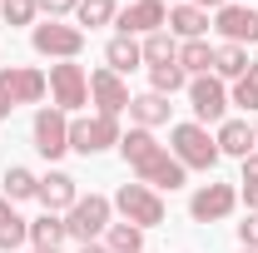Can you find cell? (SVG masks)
<instances>
[{"label": "cell", "instance_id": "obj_11", "mask_svg": "<svg viewBox=\"0 0 258 253\" xmlns=\"http://www.w3.org/2000/svg\"><path fill=\"white\" fill-rule=\"evenodd\" d=\"M30 134H35V149H40L45 159L70 154V114H64V109H55V104L35 114V129H30Z\"/></svg>", "mask_w": 258, "mask_h": 253}, {"label": "cell", "instance_id": "obj_19", "mask_svg": "<svg viewBox=\"0 0 258 253\" xmlns=\"http://www.w3.org/2000/svg\"><path fill=\"white\" fill-rule=\"evenodd\" d=\"M169 109H174V104H169L164 95H154V90L129 99V119H134L139 129H159V124H169Z\"/></svg>", "mask_w": 258, "mask_h": 253}, {"label": "cell", "instance_id": "obj_27", "mask_svg": "<svg viewBox=\"0 0 258 253\" xmlns=\"http://www.w3.org/2000/svg\"><path fill=\"white\" fill-rule=\"evenodd\" d=\"M0 184H5V199H10V204H15V199H35V189H40V179H35L25 164H10Z\"/></svg>", "mask_w": 258, "mask_h": 253}, {"label": "cell", "instance_id": "obj_31", "mask_svg": "<svg viewBox=\"0 0 258 253\" xmlns=\"http://www.w3.org/2000/svg\"><path fill=\"white\" fill-rule=\"evenodd\" d=\"M0 15H5V25H35L40 5L35 0H0Z\"/></svg>", "mask_w": 258, "mask_h": 253}, {"label": "cell", "instance_id": "obj_4", "mask_svg": "<svg viewBox=\"0 0 258 253\" xmlns=\"http://www.w3.org/2000/svg\"><path fill=\"white\" fill-rule=\"evenodd\" d=\"M30 45H35V55H45V60H80L85 30L80 25H64V20H45V25L30 30Z\"/></svg>", "mask_w": 258, "mask_h": 253}, {"label": "cell", "instance_id": "obj_35", "mask_svg": "<svg viewBox=\"0 0 258 253\" xmlns=\"http://www.w3.org/2000/svg\"><path fill=\"white\" fill-rule=\"evenodd\" d=\"M243 204H248V214H258V184H243Z\"/></svg>", "mask_w": 258, "mask_h": 253}, {"label": "cell", "instance_id": "obj_30", "mask_svg": "<svg viewBox=\"0 0 258 253\" xmlns=\"http://www.w3.org/2000/svg\"><path fill=\"white\" fill-rule=\"evenodd\" d=\"M20 243H30V219H20V214H10V219L0 223V253L20 248Z\"/></svg>", "mask_w": 258, "mask_h": 253}, {"label": "cell", "instance_id": "obj_42", "mask_svg": "<svg viewBox=\"0 0 258 253\" xmlns=\"http://www.w3.org/2000/svg\"><path fill=\"white\" fill-rule=\"evenodd\" d=\"M253 134H258V119H253Z\"/></svg>", "mask_w": 258, "mask_h": 253}, {"label": "cell", "instance_id": "obj_45", "mask_svg": "<svg viewBox=\"0 0 258 253\" xmlns=\"http://www.w3.org/2000/svg\"><path fill=\"white\" fill-rule=\"evenodd\" d=\"M139 253H144V248H139Z\"/></svg>", "mask_w": 258, "mask_h": 253}, {"label": "cell", "instance_id": "obj_14", "mask_svg": "<svg viewBox=\"0 0 258 253\" xmlns=\"http://www.w3.org/2000/svg\"><path fill=\"white\" fill-rule=\"evenodd\" d=\"M214 30L224 35V45H253L258 40V10L253 5H224V10H214Z\"/></svg>", "mask_w": 258, "mask_h": 253}, {"label": "cell", "instance_id": "obj_1", "mask_svg": "<svg viewBox=\"0 0 258 253\" xmlns=\"http://www.w3.org/2000/svg\"><path fill=\"white\" fill-rule=\"evenodd\" d=\"M119 214H124V223H134V228H154V223H164V199H159V189H149V184H119L114 189V199H109Z\"/></svg>", "mask_w": 258, "mask_h": 253}, {"label": "cell", "instance_id": "obj_21", "mask_svg": "<svg viewBox=\"0 0 258 253\" xmlns=\"http://www.w3.org/2000/svg\"><path fill=\"white\" fill-rule=\"evenodd\" d=\"M179 70L184 75H209L214 70V45L209 40H184L179 45Z\"/></svg>", "mask_w": 258, "mask_h": 253}, {"label": "cell", "instance_id": "obj_25", "mask_svg": "<svg viewBox=\"0 0 258 253\" xmlns=\"http://www.w3.org/2000/svg\"><path fill=\"white\" fill-rule=\"evenodd\" d=\"M154 149H159V139H154V129H129V134H119V154L129 159V169H134V164H139V159L144 154H154Z\"/></svg>", "mask_w": 258, "mask_h": 253}, {"label": "cell", "instance_id": "obj_26", "mask_svg": "<svg viewBox=\"0 0 258 253\" xmlns=\"http://www.w3.org/2000/svg\"><path fill=\"white\" fill-rule=\"evenodd\" d=\"M184 85H189V75H184V70H179V60L174 65H149V90H154V95H174V90H184Z\"/></svg>", "mask_w": 258, "mask_h": 253}, {"label": "cell", "instance_id": "obj_37", "mask_svg": "<svg viewBox=\"0 0 258 253\" xmlns=\"http://www.w3.org/2000/svg\"><path fill=\"white\" fill-rule=\"evenodd\" d=\"M80 253H109L104 243H80Z\"/></svg>", "mask_w": 258, "mask_h": 253}, {"label": "cell", "instance_id": "obj_9", "mask_svg": "<svg viewBox=\"0 0 258 253\" xmlns=\"http://www.w3.org/2000/svg\"><path fill=\"white\" fill-rule=\"evenodd\" d=\"M134 179H139V184H149V189H169V194H174V189H184L189 169H184V164L159 144L154 154H144L139 164H134Z\"/></svg>", "mask_w": 258, "mask_h": 253}, {"label": "cell", "instance_id": "obj_20", "mask_svg": "<svg viewBox=\"0 0 258 253\" xmlns=\"http://www.w3.org/2000/svg\"><path fill=\"white\" fill-rule=\"evenodd\" d=\"M64 238H70V228H64L60 214H40V219H30V243H35V248H60Z\"/></svg>", "mask_w": 258, "mask_h": 253}, {"label": "cell", "instance_id": "obj_34", "mask_svg": "<svg viewBox=\"0 0 258 253\" xmlns=\"http://www.w3.org/2000/svg\"><path fill=\"white\" fill-rule=\"evenodd\" d=\"M243 184H258V149L243 159Z\"/></svg>", "mask_w": 258, "mask_h": 253}, {"label": "cell", "instance_id": "obj_23", "mask_svg": "<svg viewBox=\"0 0 258 253\" xmlns=\"http://www.w3.org/2000/svg\"><path fill=\"white\" fill-rule=\"evenodd\" d=\"M99 243H104L109 253H139L144 248V228H134V223H109Z\"/></svg>", "mask_w": 258, "mask_h": 253}, {"label": "cell", "instance_id": "obj_2", "mask_svg": "<svg viewBox=\"0 0 258 253\" xmlns=\"http://www.w3.org/2000/svg\"><path fill=\"white\" fill-rule=\"evenodd\" d=\"M109 219H114V204L104 199V194H80L75 199V209L64 214V228H70V238H80V243H99L104 238V228H109Z\"/></svg>", "mask_w": 258, "mask_h": 253}, {"label": "cell", "instance_id": "obj_44", "mask_svg": "<svg viewBox=\"0 0 258 253\" xmlns=\"http://www.w3.org/2000/svg\"><path fill=\"white\" fill-rule=\"evenodd\" d=\"M164 5H169V0H164Z\"/></svg>", "mask_w": 258, "mask_h": 253}, {"label": "cell", "instance_id": "obj_15", "mask_svg": "<svg viewBox=\"0 0 258 253\" xmlns=\"http://www.w3.org/2000/svg\"><path fill=\"white\" fill-rule=\"evenodd\" d=\"M35 199L45 204V214H70V209H75V199H80V189H75V179H70L64 169H50V174L40 179Z\"/></svg>", "mask_w": 258, "mask_h": 253}, {"label": "cell", "instance_id": "obj_8", "mask_svg": "<svg viewBox=\"0 0 258 253\" xmlns=\"http://www.w3.org/2000/svg\"><path fill=\"white\" fill-rule=\"evenodd\" d=\"M50 99H55V109H80V104H90V75L80 70L75 60H60V65H50Z\"/></svg>", "mask_w": 258, "mask_h": 253}, {"label": "cell", "instance_id": "obj_41", "mask_svg": "<svg viewBox=\"0 0 258 253\" xmlns=\"http://www.w3.org/2000/svg\"><path fill=\"white\" fill-rule=\"evenodd\" d=\"M238 253H258V248H238Z\"/></svg>", "mask_w": 258, "mask_h": 253}, {"label": "cell", "instance_id": "obj_12", "mask_svg": "<svg viewBox=\"0 0 258 253\" xmlns=\"http://www.w3.org/2000/svg\"><path fill=\"white\" fill-rule=\"evenodd\" d=\"M90 99L99 104V114H104V119H119L134 95H129L124 75H114V70H95V75H90Z\"/></svg>", "mask_w": 258, "mask_h": 253}, {"label": "cell", "instance_id": "obj_32", "mask_svg": "<svg viewBox=\"0 0 258 253\" xmlns=\"http://www.w3.org/2000/svg\"><path fill=\"white\" fill-rule=\"evenodd\" d=\"M50 20H60V15H70V10H80V0H35Z\"/></svg>", "mask_w": 258, "mask_h": 253}, {"label": "cell", "instance_id": "obj_7", "mask_svg": "<svg viewBox=\"0 0 258 253\" xmlns=\"http://www.w3.org/2000/svg\"><path fill=\"white\" fill-rule=\"evenodd\" d=\"M189 109H194V124H224L228 114V90L219 75H194L189 80Z\"/></svg>", "mask_w": 258, "mask_h": 253}, {"label": "cell", "instance_id": "obj_28", "mask_svg": "<svg viewBox=\"0 0 258 253\" xmlns=\"http://www.w3.org/2000/svg\"><path fill=\"white\" fill-rule=\"evenodd\" d=\"M228 104H243V109H258V60H248V70L233 80V95Z\"/></svg>", "mask_w": 258, "mask_h": 253}, {"label": "cell", "instance_id": "obj_36", "mask_svg": "<svg viewBox=\"0 0 258 253\" xmlns=\"http://www.w3.org/2000/svg\"><path fill=\"white\" fill-rule=\"evenodd\" d=\"M194 5H199V10H224L228 0H194Z\"/></svg>", "mask_w": 258, "mask_h": 253}, {"label": "cell", "instance_id": "obj_40", "mask_svg": "<svg viewBox=\"0 0 258 253\" xmlns=\"http://www.w3.org/2000/svg\"><path fill=\"white\" fill-rule=\"evenodd\" d=\"M35 253H60V248H35Z\"/></svg>", "mask_w": 258, "mask_h": 253}, {"label": "cell", "instance_id": "obj_5", "mask_svg": "<svg viewBox=\"0 0 258 253\" xmlns=\"http://www.w3.org/2000/svg\"><path fill=\"white\" fill-rule=\"evenodd\" d=\"M70 149L75 154H104V149H119V119H104V114H85V119H70Z\"/></svg>", "mask_w": 258, "mask_h": 253}, {"label": "cell", "instance_id": "obj_6", "mask_svg": "<svg viewBox=\"0 0 258 253\" xmlns=\"http://www.w3.org/2000/svg\"><path fill=\"white\" fill-rule=\"evenodd\" d=\"M50 90V80L35 70V65H0V99L15 109V104H40Z\"/></svg>", "mask_w": 258, "mask_h": 253}, {"label": "cell", "instance_id": "obj_39", "mask_svg": "<svg viewBox=\"0 0 258 253\" xmlns=\"http://www.w3.org/2000/svg\"><path fill=\"white\" fill-rule=\"evenodd\" d=\"M0 119H10V104H5V99H0Z\"/></svg>", "mask_w": 258, "mask_h": 253}, {"label": "cell", "instance_id": "obj_38", "mask_svg": "<svg viewBox=\"0 0 258 253\" xmlns=\"http://www.w3.org/2000/svg\"><path fill=\"white\" fill-rule=\"evenodd\" d=\"M10 214H15V209H10V199H0V223L10 219Z\"/></svg>", "mask_w": 258, "mask_h": 253}, {"label": "cell", "instance_id": "obj_3", "mask_svg": "<svg viewBox=\"0 0 258 253\" xmlns=\"http://www.w3.org/2000/svg\"><path fill=\"white\" fill-rule=\"evenodd\" d=\"M169 144H174V159H179L184 169H204V174H209V169L224 159L204 124H174L169 129Z\"/></svg>", "mask_w": 258, "mask_h": 253}, {"label": "cell", "instance_id": "obj_10", "mask_svg": "<svg viewBox=\"0 0 258 253\" xmlns=\"http://www.w3.org/2000/svg\"><path fill=\"white\" fill-rule=\"evenodd\" d=\"M238 209V189L233 184H204V189H194V199H189V219L194 223H219V219H228Z\"/></svg>", "mask_w": 258, "mask_h": 253}, {"label": "cell", "instance_id": "obj_18", "mask_svg": "<svg viewBox=\"0 0 258 253\" xmlns=\"http://www.w3.org/2000/svg\"><path fill=\"white\" fill-rule=\"evenodd\" d=\"M139 65H144V50H139V40H134V35H114V40L104 45V70L129 75V70H139Z\"/></svg>", "mask_w": 258, "mask_h": 253}, {"label": "cell", "instance_id": "obj_17", "mask_svg": "<svg viewBox=\"0 0 258 253\" xmlns=\"http://www.w3.org/2000/svg\"><path fill=\"white\" fill-rule=\"evenodd\" d=\"M169 35L174 40H204L209 35V10H199V5H169Z\"/></svg>", "mask_w": 258, "mask_h": 253}, {"label": "cell", "instance_id": "obj_43", "mask_svg": "<svg viewBox=\"0 0 258 253\" xmlns=\"http://www.w3.org/2000/svg\"><path fill=\"white\" fill-rule=\"evenodd\" d=\"M238 5H248V0H238Z\"/></svg>", "mask_w": 258, "mask_h": 253}, {"label": "cell", "instance_id": "obj_16", "mask_svg": "<svg viewBox=\"0 0 258 253\" xmlns=\"http://www.w3.org/2000/svg\"><path fill=\"white\" fill-rule=\"evenodd\" d=\"M214 144H219V154H233V159H248L258 149V134L248 119H224L219 134H214Z\"/></svg>", "mask_w": 258, "mask_h": 253}, {"label": "cell", "instance_id": "obj_29", "mask_svg": "<svg viewBox=\"0 0 258 253\" xmlns=\"http://www.w3.org/2000/svg\"><path fill=\"white\" fill-rule=\"evenodd\" d=\"M75 15H80V25H90V30H95V25H114V15H119V10H114V0H80V10H75Z\"/></svg>", "mask_w": 258, "mask_h": 253}, {"label": "cell", "instance_id": "obj_22", "mask_svg": "<svg viewBox=\"0 0 258 253\" xmlns=\"http://www.w3.org/2000/svg\"><path fill=\"white\" fill-rule=\"evenodd\" d=\"M139 50H144V65H174V60H179V40H174L169 30L144 35V40H139Z\"/></svg>", "mask_w": 258, "mask_h": 253}, {"label": "cell", "instance_id": "obj_13", "mask_svg": "<svg viewBox=\"0 0 258 253\" xmlns=\"http://www.w3.org/2000/svg\"><path fill=\"white\" fill-rule=\"evenodd\" d=\"M164 20H169V5L164 0H129L124 10L114 15L119 35H154V30H164Z\"/></svg>", "mask_w": 258, "mask_h": 253}, {"label": "cell", "instance_id": "obj_33", "mask_svg": "<svg viewBox=\"0 0 258 253\" xmlns=\"http://www.w3.org/2000/svg\"><path fill=\"white\" fill-rule=\"evenodd\" d=\"M238 243L243 248H258V214H248V219L238 223Z\"/></svg>", "mask_w": 258, "mask_h": 253}, {"label": "cell", "instance_id": "obj_24", "mask_svg": "<svg viewBox=\"0 0 258 253\" xmlns=\"http://www.w3.org/2000/svg\"><path fill=\"white\" fill-rule=\"evenodd\" d=\"M248 70V50L243 45H214V75L219 80H238Z\"/></svg>", "mask_w": 258, "mask_h": 253}]
</instances>
